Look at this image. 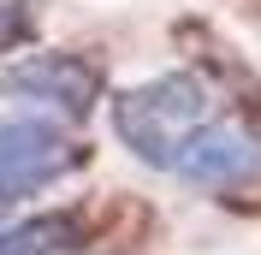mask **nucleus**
<instances>
[{"label": "nucleus", "mask_w": 261, "mask_h": 255, "mask_svg": "<svg viewBox=\"0 0 261 255\" xmlns=\"http://www.w3.org/2000/svg\"><path fill=\"white\" fill-rule=\"evenodd\" d=\"M0 214H6V208H0Z\"/></svg>", "instance_id": "obj_6"}, {"label": "nucleus", "mask_w": 261, "mask_h": 255, "mask_svg": "<svg viewBox=\"0 0 261 255\" xmlns=\"http://www.w3.org/2000/svg\"><path fill=\"white\" fill-rule=\"evenodd\" d=\"M77 238H83V220L71 208H60V214H36L24 225H6L0 255H65V249H77Z\"/></svg>", "instance_id": "obj_4"}, {"label": "nucleus", "mask_w": 261, "mask_h": 255, "mask_svg": "<svg viewBox=\"0 0 261 255\" xmlns=\"http://www.w3.org/2000/svg\"><path fill=\"white\" fill-rule=\"evenodd\" d=\"M89 148L54 119H0V208L71 178Z\"/></svg>", "instance_id": "obj_2"}, {"label": "nucleus", "mask_w": 261, "mask_h": 255, "mask_svg": "<svg viewBox=\"0 0 261 255\" xmlns=\"http://www.w3.org/2000/svg\"><path fill=\"white\" fill-rule=\"evenodd\" d=\"M30 36H36V6L30 0H0V54L24 48Z\"/></svg>", "instance_id": "obj_5"}, {"label": "nucleus", "mask_w": 261, "mask_h": 255, "mask_svg": "<svg viewBox=\"0 0 261 255\" xmlns=\"http://www.w3.org/2000/svg\"><path fill=\"white\" fill-rule=\"evenodd\" d=\"M6 83H12L18 95H30V101H42V107H54L60 119H83V113H89V101H95V89H101L95 65H83L77 54H30V60L18 65Z\"/></svg>", "instance_id": "obj_3"}, {"label": "nucleus", "mask_w": 261, "mask_h": 255, "mask_svg": "<svg viewBox=\"0 0 261 255\" xmlns=\"http://www.w3.org/2000/svg\"><path fill=\"white\" fill-rule=\"evenodd\" d=\"M113 131L130 155L166 178L231 190L261 172V137L220 113L196 71H161L113 101Z\"/></svg>", "instance_id": "obj_1"}]
</instances>
